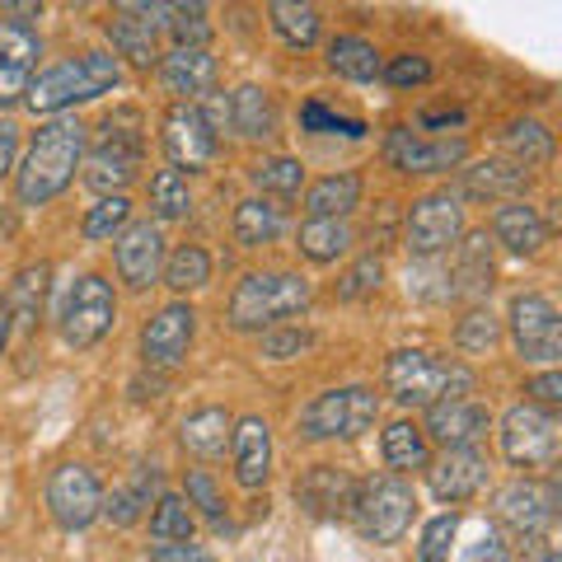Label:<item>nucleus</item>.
<instances>
[{
  "label": "nucleus",
  "mask_w": 562,
  "mask_h": 562,
  "mask_svg": "<svg viewBox=\"0 0 562 562\" xmlns=\"http://www.w3.org/2000/svg\"><path fill=\"white\" fill-rule=\"evenodd\" d=\"M109 38L122 57H132L136 66H155L160 61V52H155V29L146 20H132L127 10H117L109 20Z\"/></svg>",
  "instance_id": "33"
},
{
  "label": "nucleus",
  "mask_w": 562,
  "mask_h": 562,
  "mask_svg": "<svg viewBox=\"0 0 562 562\" xmlns=\"http://www.w3.org/2000/svg\"><path fill=\"white\" fill-rule=\"evenodd\" d=\"M231 450H235V479L239 487H262L272 473V431L262 417H239L231 431Z\"/></svg>",
  "instance_id": "22"
},
{
  "label": "nucleus",
  "mask_w": 562,
  "mask_h": 562,
  "mask_svg": "<svg viewBox=\"0 0 562 562\" xmlns=\"http://www.w3.org/2000/svg\"><path fill=\"white\" fill-rule=\"evenodd\" d=\"M10 324H14L10 301H5V295H0V357H5V342H10Z\"/></svg>",
  "instance_id": "56"
},
{
  "label": "nucleus",
  "mask_w": 562,
  "mask_h": 562,
  "mask_svg": "<svg viewBox=\"0 0 562 562\" xmlns=\"http://www.w3.org/2000/svg\"><path fill=\"white\" fill-rule=\"evenodd\" d=\"M281 206H272V202H262V198H249V202H239L235 206V244L239 249H262V244H272L277 235H281Z\"/></svg>",
  "instance_id": "29"
},
{
  "label": "nucleus",
  "mask_w": 562,
  "mask_h": 562,
  "mask_svg": "<svg viewBox=\"0 0 562 562\" xmlns=\"http://www.w3.org/2000/svg\"><path fill=\"white\" fill-rule=\"evenodd\" d=\"M384 80L390 85H427L431 80V61L427 57H394L384 66Z\"/></svg>",
  "instance_id": "52"
},
{
  "label": "nucleus",
  "mask_w": 562,
  "mask_h": 562,
  "mask_svg": "<svg viewBox=\"0 0 562 562\" xmlns=\"http://www.w3.org/2000/svg\"><path fill=\"white\" fill-rule=\"evenodd\" d=\"M165 281L173 291H198L211 281V254L198 249V244H183V249H173L169 262H165Z\"/></svg>",
  "instance_id": "39"
},
{
  "label": "nucleus",
  "mask_w": 562,
  "mask_h": 562,
  "mask_svg": "<svg viewBox=\"0 0 562 562\" xmlns=\"http://www.w3.org/2000/svg\"><path fill=\"white\" fill-rule=\"evenodd\" d=\"M487 427H492V413L479 398H436L427 408L422 436H436L446 450H464L479 441V436H487Z\"/></svg>",
  "instance_id": "16"
},
{
  "label": "nucleus",
  "mask_w": 562,
  "mask_h": 562,
  "mask_svg": "<svg viewBox=\"0 0 562 562\" xmlns=\"http://www.w3.org/2000/svg\"><path fill=\"white\" fill-rule=\"evenodd\" d=\"M380 417V398L366 384H347V390H328L314 403H305L301 413V431L310 441H357L361 431H371Z\"/></svg>",
  "instance_id": "5"
},
{
  "label": "nucleus",
  "mask_w": 562,
  "mask_h": 562,
  "mask_svg": "<svg viewBox=\"0 0 562 562\" xmlns=\"http://www.w3.org/2000/svg\"><path fill=\"white\" fill-rule=\"evenodd\" d=\"M413 512H417V497L413 487L403 479H371L357 487V497H351V520H357L361 539L371 543H398L403 530L413 525Z\"/></svg>",
  "instance_id": "6"
},
{
  "label": "nucleus",
  "mask_w": 562,
  "mask_h": 562,
  "mask_svg": "<svg viewBox=\"0 0 562 562\" xmlns=\"http://www.w3.org/2000/svg\"><path fill=\"white\" fill-rule=\"evenodd\" d=\"M150 206H155V216H160V221L188 216L192 198H188V179H183L179 169H160V173L150 179Z\"/></svg>",
  "instance_id": "40"
},
{
  "label": "nucleus",
  "mask_w": 562,
  "mask_h": 562,
  "mask_svg": "<svg viewBox=\"0 0 562 562\" xmlns=\"http://www.w3.org/2000/svg\"><path fill=\"white\" fill-rule=\"evenodd\" d=\"M295 249H301L310 262H333L351 249V225L333 221V216H310L295 235Z\"/></svg>",
  "instance_id": "27"
},
{
  "label": "nucleus",
  "mask_w": 562,
  "mask_h": 562,
  "mask_svg": "<svg viewBox=\"0 0 562 562\" xmlns=\"http://www.w3.org/2000/svg\"><path fill=\"white\" fill-rule=\"evenodd\" d=\"M506 146H512V155H516L520 169L549 165V160H553V132L543 127V122H535V117L512 122V132H506Z\"/></svg>",
  "instance_id": "36"
},
{
  "label": "nucleus",
  "mask_w": 562,
  "mask_h": 562,
  "mask_svg": "<svg viewBox=\"0 0 562 562\" xmlns=\"http://www.w3.org/2000/svg\"><path fill=\"white\" fill-rule=\"evenodd\" d=\"M464 188L473 198H512V192L525 188V169L512 160H483V165L464 169Z\"/></svg>",
  "instance_id": "34"
},
{
  "label": "nucleus",
  "mask_w": 562,
  "mask_h": 562,
  "mask_svg": "<svg viewBox=\"0 0 562 562\" xmlns=\"http://www.w3.org/2000/svg\"><path fill=\"white\" fill-rule=\"evenodd\" d=\"M469 155V140L464 136H417L413 127H394L390 140H384V160H390L398 173H441V169H454L464 165Z\"/></svg>",
  "instance_id": "14"
},
{
  "label": "nucleus",
  "mask_w": 562,
  "mask_h": 562,
  "mask_svg": "<svg viewBox=\"0 0 562 562\" xmlns=\"http://www.w3.org/2000/svg\"><path fill=\"white\" fill-rule=\"evenodd\" d=\"M502 454L512 464H520V469L553 464V454H558V422H553V413L535 408V403H516V408L502 417Z\"/></svg>",
  "instance_id": "8"
},
{
  "label": "nucleus",
  "mask_w": 562,
  "mask_h": 562,
  "mask_svg": "<svg viewBox=\"0 0 562 562\" xmlns=\"http://www.w3.org/2000/svg\"><path fill=\"white\" fill-rule=\"evenodd\" d=\"M113 262H117V277L127 281L132 291L155 286V277H160V268H165V239H160V231H155L150 221L127 225V231L117 235V244H113Z\"/></svg>",
  "instance_id": "15"
},
{
  "label": "nucleus",
  "mask_w": 562,
  "mask_h": 562,
  "mask_svg": "<svg viewBox=\"0 0 562 562\" xmlns=\"http://www.w3.org/2000/svg\"><path fill=\"white\" fill-rule=\"evenodd\" d=\"M155 483H160V473H155V469H140L132 487H117L113 497L103 502V516H109V520L117 525V530H127V525H136V520H140V512L150 506Z\"/></svg>",
  "instance_id": "35"
},
{
  "label": "nucleus",
  "mask_w": 562,
  "mask_h": 562,
  "mask_svg": "<svg viewBox=\"0 0 562 562\" xmlns=\"http://www.w3.org/2000/svg\"><path fill=\"white\" fill-rule=\"evenodd\" d=\"M113 319H117V301L109 281L99 272L76 277V286L66 291V305H61V338L76 351H85L113 328Z\"/></svg>",
  "instance_id": "7"
},
{
  "label": "nucleus",
  "mask_w": 562,
  "mask_h": 562,
  "mask_svg": "<svg viewBox=\"0 0 562 562\" xmlns=\"http://www.w3.org/2000/svg\"><path fill=\"white\" fill-rule=\"evenodd\" d=\"M235 422L225 408H198L192 417H183V450H192L198 460H216L231 446Z\"/></svg>",
  "instance_id": "25"
},
{
  "label": "nucleus",
  "mask_w": 562,
  "mask_h": 562,
  "mask_svg": "<svg viewBox=\"0 0 562 562\" xmlns=\"http://www.w3.org/2000/svg\"><path fill=\"white\" fill-rule=\"evenodd\" d=\"M530 394L539 398L535 408H543V413L558 408V403H562V375H558V371H543V375H535V380H530Z\"/></svg>",
  "instance_id": "54"
},
{
  "label": "nucleus",
  "mask_w": 562,
  "mask_h": 562,
  "mask_svg": "<svg viewBox=\"0 0 562 562\" xmlns=\"http://www.w3.org/2000/svg\"><path fill=\"white\" fill-rule=\"evenodd\" d=\"M192 530H198V520H192L188 502L179 497V492H165V497L155 502V512H150V535L160 543H188Z\"/></svg>",
  "instance_id": "37"
},
{
  "label": "nucleus",
  "mask_w": 562,
  "mask_h": 562,
  "mask_svg": "<svg viewBox=\"0 0 562 562\" xmlns=\"http://www.w3.org/2000/svg\"><path fill=\"white\" fill-rule=\"evenodd\" d=\"M427 483H431V497L446 502V506H460L469 497H479L483 483H487V460L473 446L464 450H446L441 460L427 469Z\"/></svg>",
  "instance_id": "19"
},
{
  "label": "nucleus",
  "mask_w": 562,
  "mask_h": 562,
  "mask_svg": "<svg viewBox=\"0 0 562 562\" xmlns=\"http://www.w3.org/2000/svg\"><path fill=\"white\" fill-rule=\"evenodd\" d=\"M460 562H512V549H506L502 535L487 525V530H479V539H469V543H464Z\"/></svg>",
  "instance_id": "50"
},
{
  "label": "nucleus",
  "mask_w": 562,
  "mask_h": 562,
  "mask_svg": "<svg viewBox=\"0 0 562 562\" xmlns=\"http://www.w3.org/2000/svg\"><path fill=\"white\" fill-rule=\"evenodd\" d=\"M384 384L403 408H431L436 398H469L473 375L464 366L427 357V351H394L384 366Z\"/></svg>",
  "instance_id": "4"
},
{
  "label": "nucleus",
  "mask_w": 562,
  "mask_h": 562,
  "mask_svg": "<svg viewBox=\"0 0 562 562\" xmlns=\"http://www.w3.org/2000/svg\"><path fill=\"white\" fill-rule=\"evenodd\" d=\"M314 338L305 328H286V333H268L262 338V357H272V361H286V357H301V351L310 347Z\"/></svg>",
  "instance_id": "51"
},
{
  "label": "nucleus",
  "mask_w": 562,
  "mask_h": 562,
  "mask_svg": "<svg viewBox=\"0 0 562 562\" xmlns=\"http://www.w3.org/2000/svg\"><path fill=\"white\" fill-rule=\"evenodd\" d=\"M127 221H132V202L117 192V198H103V202H94L90 211H85L80 235L85 239H113L117 231H127Z\"/></svg>",
  "instance_id": "41"
},
{
  "label": "nucleus",
  "mask_w": 562,
  "mask_h": 562,
  "mask_svg": "<svg viewBox=\"0 0 562 562\" xmlns=\"http://www.w3.org/2000/svg\"><path fill=\"white\" fill-rule=\"evenodd\" d=\"M310 305V281L295 272H249L231 295V328H272L286 314H301Z\"/></svg>",
  "instance_id": "3"
},
{
  "label": "nucleus",
  "mask_w": 562,
  "mask_h": 562,
  "mask_svg": "<svg viewBox=\"0 0 562 562\" xmlns=\"http://www.w3.org/2000/svg\"><path fill=\"white\" fill-rule=\"evenodd\" d=\"M14 155H20V127L0 117V179L14 169Z\"/></svg>",
  "instance_id": "55"
},
{
  "label": "nucleus",
  "mask_w": 562,
  "mask_h": 562,
  "mask_svg": "<svg viewBox=\"0 0 562 562\" xmlns=\"http://www.w3.org/2000/svg\"><path fill=\"white\" fill-rule=\"evenodd\" d=\"M301 122H305V132H333V136H366V122H357V117H338V113H328L324 103H305V113H301Z\"/></svg>",
  "instance_id": "48"
},
{
  "label": "nucleus",
  "mask_w": 562,
  "mask_h": 562,
  "mask_svg": "<svg viewBox=\"0 0 562 562\" xmlns=\"http://www.w3.org/2000/svg\"><path fill=\"white\" fill-rule=\"evenodd\" d=\"M268 14H272V29L291 47H314V38H319V10L314 5H286V0H277V5H268Z\"/></svg>",
  "instance_id": "38"
},
{
  "label": "nucleus",
  "mask_w": 562,
  "mask_h": 562,
  "mask_svg": "<svg viewBox=\"0 0 562 562\" xmlns=\"http://www.w3.org/2000/svg\"><path fill=\"white\" fill-rule=\"evenodd\" d=\"M380 258L371 254V258H361L357 262V268H351L342 281H338V295H342V301H361V295H371L375 286H380Z\"/></svg>",
  "instance_id": "49"
},
{
  "label": "nucleus",
  "mask_w": 562,
  "mask_h": 562,
  "mask_svg": "<svg viewBox=\"0 0 562 562\" xmlns=\"http://www.w3.org/2000/svg\"><path fill=\"white\" fill-rule=\"evenodd\" d=\"M422 122H427V127H454V122H464V113H427V117H422Z\"/></svg>",
  "instance_id": "57"
},
{
  "label": "nucleus",
  "mask_w": 562,
  "mask_h": 562,
  "mask_svg": "<svg viewBox=\"0 0 562 562\" xmlns=\"http://www.w3.org/2000/svg\"><path fill=\"white\" fill-rule=\"evenodd\" d=\"M183 502H188V506H198V512H202L211 525H216V530L225 525V502H221L216 479H211L206 469H192V473H188V497H183Z\"/></svg>",
  "instance_id": "46"
},
{
  "label": "nucleus",
  "mask_w": 562,
  "mask_h": 562,
  "mask_svg": "<svg viewBox=\"0 0 562 562\" xmlns=\"http://www.w3.org/2000/svg\"><path fill=\"white\" fill-rule=\"evenodd\" d=\"M497 516L512 525L520 539H539L553 520V487L543 483H512L497 497Z\"/></svg>",
  "instance_id": "21"
},
{
  "label": "nucleus",
  "mask_w": 562,
  "mask_h": 562,
  "mask_svg": "<svg viewBox=\"0 0 562 562\" xmlns=\"http://www.w3.org/2000/svg\"><path fill=\"white\" fill-rule=\"evenodd\" d=\"M43 295H47V262H38V268H24V272H20V281H14V295H5V301H10V314H20V324H38Z\"/></svg>",
  "instance_id": "42"
},
{
  "label": "nucleus",
  "mask_w": 562,
  "mask_h": 562,
  "mask_svg": "<svg viewBox=\"0 0 562 562\" xmlns=\"http://www.w3.org/2000/svg\"><path fill=\"white\" fill-rule=\"evenodd\" d=\"M38 52H43L38 29L29 20H14V14L0 20V109H10V103L24 99V90L33 85Z\"/></svg>",
  "instance_id": "13"
},
{
  "label": "nucleus",
  "mask_w": 562,
  "mask_h": 562,
  "mask_svg": "<svg viewBox=\"0 0 562 562\" xmlns=\"http://www.w3.org/2000/svg\"><path fill=\"white\" fill-rule=\"evenodd\" d=\"M492 235H497V244L506 254H539L543 239H549V225H543V216L530 206V202H506L497 206V216H492Z\"/></svg>",
  "instance_id": "24"
},
{
  "label": "nucleus",
  "mask_w": 562,
  "mask_h": 562,
  "mask_svg": "<svg viewBox=\"0 0 562 562\" xmlns=\"http://www.w3.org/2000/svg\"><path fill=\"white\" fill-rule=\"evenodd\" d=\"M160 80L169 94L179 99H202L216 85V57L206 47H173L160 61Z\"/></svg>",
  "instance_id": "23"
},
{
  "label": "nucleus",
  "mask_w": 562,
  "mask_h": 562,
  "mask_svg": "<svg viewBox=\"0 0 562 562\" xmlns=\"http://www.w3.org/2000/svg\"><path fill=\"white\" fill-rule=\"evenodd\" d=\"M351 497H357V483H351L347 469H338V464H314L310 473L295 479V502H301L314 520L351 516Z\"/></svg>",
  "instance_id": "20"
},
{
  "label": "nucleus",
  "mask_w": 562,
  "mask_h": 562,
  "mask_svg": "<svg viewBox=\"0 0 562 562\" xmlns=\"http://www.w3.org/2000/svg\"><path fill=\"white\" fill-rule=\"evenodd\" d=\"M328 66L338 70L342 80H375L380 76V52L366 43V38H351V33H338L328 43Z\"/></svg>",
  "instance_id": "32"
},
{
  "label": "nucleus",
  "mask_w": 562,
  "mask_h": 562,
  "mask_svg": "<svg viewBox=\"0 0 562 562\" xmlns=\"http://www.w3.org/2000/svg\"><path fill=\"white\" fill-rule=\"evenodd\" d=\"M85 160V127L76 117H52L47 127H38L33 146L24 155L20 169V202L24 206H43L57 192H66V183L76 179V169Z\"/></svg>",
  "instance_id": "1"
},
{
  "label": "nucleus",
  "mask_w": 562,
  "mask_h": 562,
  "mask_svg": "<svg viewBox=\"0 0 562 562\" xmlns=\"http://www.w3.org/2000/svg\"><path fill=\"white\" fill-rule=\"evenodd\" d=\"M47 512L61 530H85L94 516H103V487L90 464H61L47 479Z\"/></svg>",
  "instance_id": "9"
},
{
  "label": "nucleus",
  "mask_w": 562,
  "mask_h": 562,
  "mask_svg": "<svg viewBox=\"0 0 562 562\" xmlns=\"http://www.w3.org/2000/svg\"><path fill=\"white\" fill-rule=\"evenodd\" d=\"M543 562H558V553H549V558H543Z\"/></svg>",
  "instance_id": "58"
},
{
  "label": "nucleus",
  "mask_w": 562,
  "mask_h": 562,
  "mask_svg": "<svg viewBox=\"0 0 562 562\" xmlns=\"http://www.w3.org/2000/svg\"><path fill=\"white\" fill-rule=\"evenodd\" d=\"M192 333H198V314H192V305L173 301L140 328V351L150 366H179L192 347Z\"/></svg>",
  "instance_id": "18"
},
{
  "label": "nucleus",
  "mask_w": 562,
  "mask_h": 562,
  "mask_svg": "<svg viewBox=\"0 0 562 562\" xmlns=\"http://www.w3.org/2000/svg\"><path fill=\"white\" fill-rule=\"evenodd\" d=\"M254 183H258L262 192H281V198H291V192H301L305 169L295 165V160H286V155H277V160L254 165Z\"/></svg>",
  "instance_id": "44"
},
{
  "label": "nucleus",
  "mask_w": 562,
  "mask_h": 562,
  "mask_svg": "<svg viewBox=\"0 0 562 562\" xmlns=\"http://www.w3.org/2000/svg\"><path fill=\"white\" fill-rule=\"evenodd\" d=\"M165 150H169V160L179 169H206L211 160H216V132L206 127L202 109H192V103L169 109V117H165Z\"/></svg>",
  "instance_id": "17"
},
{
  "label": "nucleus",
  "mask_w": 562,
  "mask_h": 562,
  "mask_svg": "<svg viewBox=\"0 0 562 562\" xmlns=\"http://www.w3.org/2000/svg\"><path fill=\"white\" fill-rule=\"evenodd\" d=\"M464 231V211L450 192H431V198L413 202L408 211V254L413 258H436L446 254Z\"/></svg>",
  "instance_id": "12"
},
{
  "label": "nucleus",
  "mask_w": 562,
  "mask_h": 562,
  "mask_svg": "<svg viewBox=\"0 0 562 562\" xmlns=\"http://www.w3.org/2000/svg\"><path fill=\"white\" fill-rule=\"evenodd\" d=\"M122 85V66L109 52H80V57H66L52 70H43L38 80L24 90V103L33 113H61L70 103L99 99Z\"/></svg>",
  "instance_id": "2"
},
{
  "label": "nucleus",
  "mask_w": 562,
  "mask_h": 562,
  "mask_svg": "<svg viewBox=\"0 0 562 562\" xmlns=\"http://www.w3.org/2000/svg\"><path fill=\"white\" fill-rule=\"evenodd\" d=\"M361 202V173H328V179H319L310 192H305V211L310 216H333V221H342L351 206Z\"/></svg>",
  "instance_id": "26"
},
{
  "label": "nucleus",
  "mask_w": 562,
  "mask_h": 562,
  "mask_svg": "<svg viewBox=\"0 0 562 562\" xmlns=\"http://www.w3.org/2000/svg\"><path fill=\"white\" fill-rule=\"evenodd\" d=\"M384 464L398 469V473H408V469H427L431 464V450H427V436H422L417 422H394L390 431H384Z\"/></svg>",
  "instance_id": "31"
},
{
  "label": "nucleus",
  "mask_w": 562,
  "mask_h": 562,
  "mask_svg": "<svg viewBox=\"0 0 562 562\" xmlns=\"http://www.w3.org/2000/svg\"><path fill=\"white\" fill-rule=\"evenodd\" d=\"M169 29H173V38H179V47H206V38H211L202 5H169Z\"/></svg>",
  "instance_id": "47"
},
{
  "label": "nucleus",
  "mask_w": 562,
  "mask_h": 562,
  "mask_svg": "<svg viewBox=\"0 0 562 562\" xmlns=\"http://www.w3.org/2000/svg\"><path fill=\"white\" fill-rule=\"evenodd\" d=\"M136 169H140V132H127V127H122V117H109V122H103L99 146L90 155L85 179H90V188L117 198V192L136 179Z\"/></svg>",
  "instance_id": "10"
},
{
  "label": "nucleus",
  "mask_w": 562,
  "mask_h": 562,
  "mask_svg": "<svg viewBox=\"0 0 562 562\" xmlns=\"http://www.w3.org/2000/svg\"><path fill=\"white\" fill-rule=\"evenodd\" d=\"M150 562H216V558H211L202 543L188 539V543H160V549L150 553Z\"/></svg>",
  "instance_id": "53"
},
{
  "label": "nucleus",
  "mask_w": 562,
  "mask_h": 562,
  "mask_svg": "<svg viewBox=\"0 0 562 562\" xmlns=\"http://www.w3.org/2000/svg\"><path fill=\"white\" fill-rule=\"evenodd\" d=\"M512 342L525 361H553L562 351V319L549 295H516L512 301Z\"/></svg>",
  "instance_id": "11"
},
{
  "label": "nucleus",
  "mask_w": 562,
  "mask_h": 562,
  "mask_svg": "<svg viewBox=\"0 0 562 562\" xmlns=\"http://www.w3.org/2000/svg\"><path fill=\"white\" fill-rule=\"evenodd\" d=\"M492 244H487V231H479V235H469L464 244H460V258H454V281L460 286L454 291H464V295H487L492 291Z\"/></svg>",
  "instance_id": "30"
},
{
  "label": "nucleus",
  "mask_w": 562,
  "mask_h": 562,
  "mask_svg": "<svg viewBox=\"0 0 562 562\" xmlns=\"http://www.w3.org/2000/svg\"><path fill=\"white\" fill-rule=\"evenodd\" d=\"M460 535V516H436L427 520V530H422V543H417V558L422 562H450V543Z\"/></svg>",
  "instance_id": "45"
},
{
  "label": "nucleus",
  "mask_w": 562,
  "mask_h": 562,
  "mask_svg": "<svg viewBox=\"0 0 562 562\" xmlns=\"http://www.w3.org/2000/svg\"><path fill=\"white\" fill-rule=\"evenodd\" d=\"M454 342H460L464 351H492L502 342V324H497V314L492 310H469L460 328H454Z\"/></svg>",
  "instance_id": "43"
},
{
  "label": "nucleus",
  "mask_w": 562,
  "mask_h": 562,
  "mask_svg": "<svg viewBox=\"0 0 562 562\" xmlns=\"http://www.w3.org/2000/svg\"><path fill=\"white\" fill-rule=\"evenodd\" d=\"M225 109H231V127H235L239 136H249V140L272 136V127H277L272 99H268V90H258V85H239Z\"/></svg>",
  "instance_id": "28"
}]
</instances>
